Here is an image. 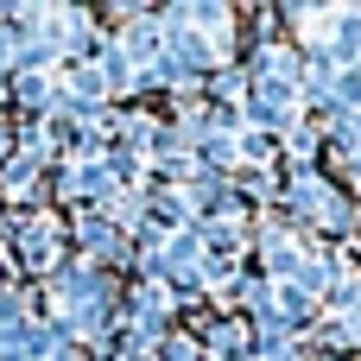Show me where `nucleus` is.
<instances>
[{
  "label": "nucleus",
  "mask_w": 361,
  "mask_h": 361,
  "mask_svg": "<svg viewBox=\"0 0 361 361\" xmlns=\"http://www.w3.org/2000/svg\"><path fill=\"white\" fill-rule=\"evenodd\" d=\"M152 361H203V343L190 330H165V343L152 349Z\"/></svg>",
  "instance_id": "obj_1"
}]
</instances>
